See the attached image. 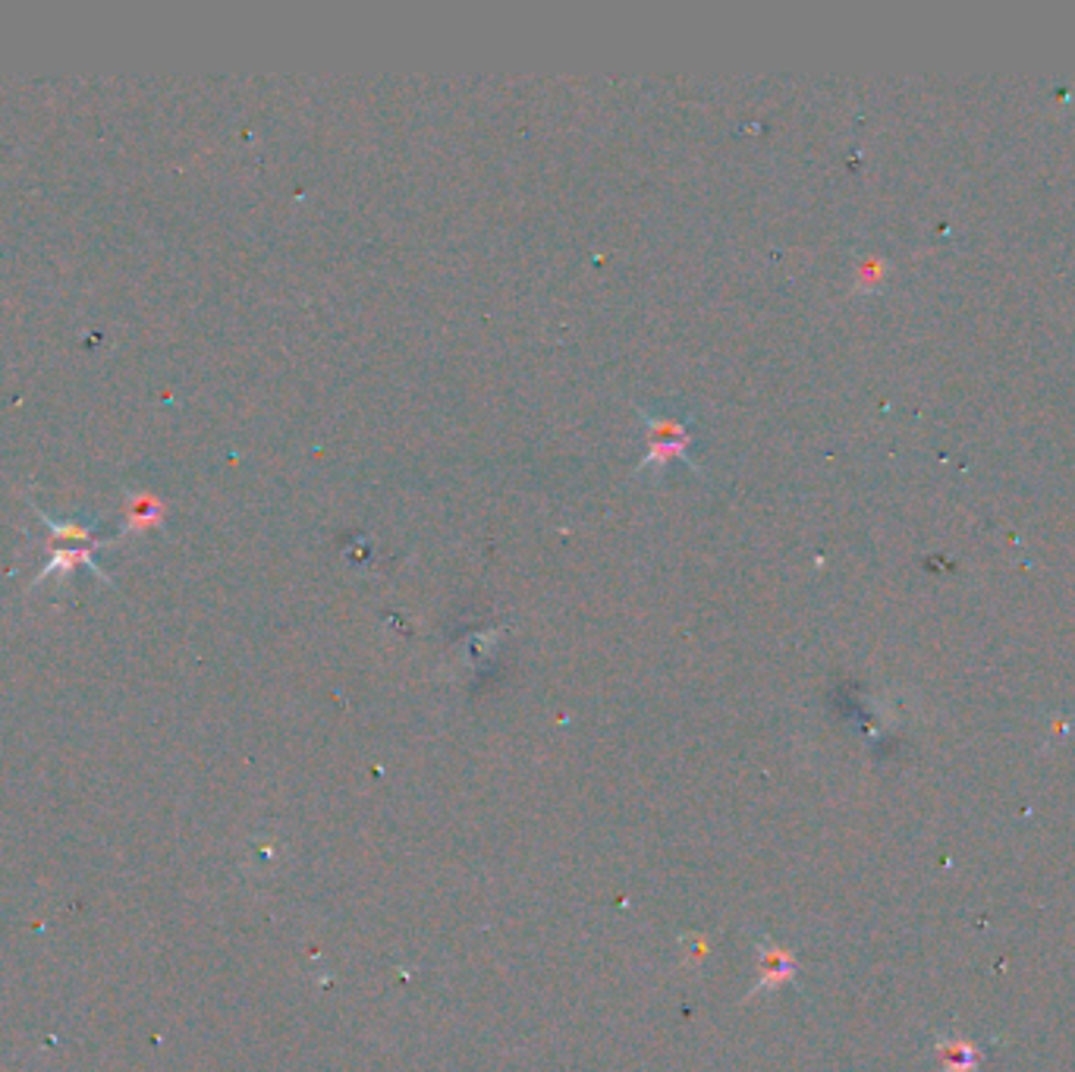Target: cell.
<instances>
[{"label": "cell", "mask_w": 1075, "mask_h": 1072, "mask_svg": "<svg viewBox=\"0 0 1075 1072\" xmlns=\"http://www.w3.org/2000/svg\"><path fill=\"white\" fill-rule=\"evenodd\" d=\"M937 1050H940V1063H944V1072H975L978 1070L982 1050H978V1047H975L972 1042H962V1038H940Z\"/></svg>", "instance_id": "1"}]
</instances>
